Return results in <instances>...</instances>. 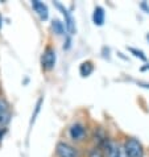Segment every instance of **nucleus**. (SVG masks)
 Instances as JSON below:
<instances>
[{"instance_id": "1", "label": "nucleus", "mask_w": 149, "mask_h": 157, "mask_svg": "<svg viewBox=\"0 0 149 157\" xmlns=\"http://www.w3.org/2000/svg\"><path fill=\"white\" fill-rule=\"evenodd\" d=\"M124 149L127 152V155H128V157H144L143 144L135 137L127 139L124 143Z\"/></svg>"}, {"instance_id": "2", "label": "nucleus", "mask_w": 149, "mask_h": 157, "mask_svg": "<svg viewBox=\"0 0 149 157\" xmlns=\"http://www.w3.org/2000/svg\"><path fill=\"white\" fill-rule=\"evenodd\" d=\"M41 66L44 70L50 71L55 66V52L52 48H46L41 56Z\"/></svg>"}, {"instance_id": "3", "label": "nucleus", "mask_w": 149, "mask_h": 157, "mask_svg": "<svg viewBox=\"0 0 149 157\" xmlns=\"http://www.w3.org/2000/svg\"><path fill=\"white\" fill-rule=\"evenodd\" d=\"M54 6L58 8V10L61 11V13H62V16L65 17V27H66L67 32L70 34H74L75 33V20H74L73 15L70 13L67 8H65L61 3H54Z\"/></svg>"}, {"instance_id": "4", "label": "nucleus", "mask_w": 149, "mask_h": 157, "mask_svg": "<svg viewBox=\"0 0 149 157\" xmlns=\"http://www.w3.org/2000/svg\"><path fill=\"white\" fill-rule=\"evenodd\" d=\"M55 152L58 157H79V153H78V151L75 148L65 141H59L57 144Z\"/></svg>"}, {"instance_id": "5", "label": "nucleus", "mask_w": 149, "mask_h": 157, "mask_svg": "<svg viewBox=\"0 0 149 157\" xmlns=\"http://www.w3.org/2000/svg\"><path fill=\"white\" fill-rule=\"evenodd\" d=\"M69 135H70V137H71V140H74V141H81V140H83L85 136H86V128H85V125L81 124V123L73 124L71 127H70V129H69Z\"/></svg>"}, {"instance_id": "6", "label": "nucleus", "mask_w": 149, "mask_h": 157, "mask_svg": "<svg viewBox=\"0 0 149 157\" xmlns=\"http://www.w3.org/2000/svg\"><path fill=\"white\" fill-rule=\"evenodd\" d=\"M32 7H33V10L36 11V13L40 16L41 20H46L48 19V16H49V11H48V7L42 2H40V0H33Z\"/></svg>"}, {"instance_id": "7", "label": "nucleus", "mask_w": 149, "mask_h": 157, "mask_svg": "<svg viewBox=\"0 0 149 157\" xmlns=\"http://www.w3.org/2000/svg\"><path fill=\"white\" fill-rule=\"evenodd\" d=\"M93 21L98 27H102L104 24V10L102 7H95L94 13H93Z\"/></svg>"}, {"instance_id": "8", "label": "nucleus", "mask_w": 149, "mask_h": 157, "mask_svg": "<svg viewBox=\"0 0 149 157\" xmlns=\"http://www.w3.org/2000/svg\"><path fill=\"white\" fill-rule=\"evenodd\" d=\"M93 71H94V65H93V62H90V61H86V62L81 63V66H79V74H81L83 78L89 77Z\"/></svg>"}, {"instance_id": "9", "label": "nucleus", "mask_w": 149, "mask_h": 157, "mask_svg": "<svg viewBox=\"0 0 149 157\" xmlns=\"http://www.w3.org/2000/svg\"><path fill=\"white\" fill-rule=\"evenodd\" d=\"M52 28H53V30H54V33L55 34H63L65 33V25H63V23H61L59 20H53L52 21Z\"/></svg>"}, {"instance_id": "10", "label": "nucleus", "mask_w": 149, "mask_h": 157, "mask_svg": "<svg viewBox=\"0 0 149 157\" xmlns=\"http://www.w3.org/2000/svg\"><path fill=\"white\" fill-rule=\"evenodd\" d=\"M87 157H106V155H104V152L102 151V148L94 147L89 151V156Z\"/></svg>"}, {"instance_id": "11", "label": "nucleus", "mask_w": 149, "mask_h": 157, "mask_svg": "<svg viewBox=\"0 0 149 157\" xmlns=\"http://www.w3.org/2000/svg\"><path fill=\"white\" fill-rule=\"evenodd\" d=\"M128 50L132 53L135 57H137V58H140L141 61H147V56L144 54V52L143 50H139V49H135V48H128Z\"/></svg>"}, {"instance_id": "12", "label": "nucleus", "mask_w": 149, "mask_h": 157, "mask_svg": "<svg viewBox=\"0 0 149 157\" xmlns=\"http://www.w3.org/2000/svg\"><path fill=\"white\" fill-rule=\"evenodd\" d=\"M11 119V115H10V112H3V114H0V127H4L8 121H10Z\"/></svg>"}, {"instance_id": "13", "label": "nucleus", "mask_w": 149, "mask_h": 157, "mask_svg": "<svg viewBox=\"0 0 149 157\" xmlns=\"http://www.w3.org/2000/svg\"><path fill=\"white\" fill-rule=\"evenodd\" d=\"M41 104H42V98L38 99V102H37V104H36V108H34V112H33V115H32V120H30V124L34 123V120H36L38 112H40V110H41Z\"/></svg>"}, {"instance_id": "14", "label": "nucleus", "mask_w": 149, "mask_h": 157, "mask_svg": "<svg viewBox=\"0 0 149 157\" xmlns=\"http://www.w3.org/2000/svg\"><path fill=\"white\" fill-rule=\"evenodd\" d=\"M8 111V104L6 100L0 99V114H3V112H7Z\"/></svg>"}, {"instance_id": "15", "label": "nucleus", "mask_w": 149, "mask_h": 157, "mask_svg": "<svg viewBox=\"0 0 149 157\" xmlns=\"http://www.w3.org/2000/svg\"><path fill=\"white\" fill-rule=\"evenodd\" d=\"M119 157H128V155H127V152L124 149V147L119 148Z\"/></svg>"}, {"instance_id": "16", "label": "nucleus", "mask_w": 149, "mask_h": 157, "mask_svg": "<svg viewBox=\"0 0 149 157\" xmlns=\"http://www.w3.org/2000/svg\"><path fill=\"white\" fill-rule=\"evenodd\" d=\"M6 133V129H2L0 128V141H2V139H3V135Z\"/></svg>"}, {"instance_id": "17", "label": "nucleus", "mask_w": 149, "mask_h": 157, "mask_svg": "<svg viewBox=\"0 0 149 157\" xmlns=\"http://www.w3.org/2000/svg\"><path fill=\"white\" fill-rule=\"evenodd\" d=\"M141 7L144 8V10H147V11H148V13H149V7L147 6V3H143V4H141Z\"/></svg>"}, {"instance_id": "18", "label": "nucleus", "mask_w": 149, "mask_h": 157, "mask_svg": "<svg viewBox=\"0 0 149 157\" xmlns=\"http://www.w3.org/2000/svg\"><path fill=\"white\" fill-rule=\"evenodd\" d=\"M141 70H143V71L149 70V65H145V66H143V67H141Z\"/></svg>"}, {"instance_id": "19", "label": "nucleus", "mask_w": 149, "mask_h": 157, "mask_svg": "<svg viewBox=\"0 0 149 157\" xmlns=\"http://www.w3.org/2000/svg\"><path fill=\"white\" fill-rule=\"evenodd\" d=\"M141 86H143V87H147V89H149V85H144V83H141Z\"/></svg>"}, {"instance_id": "20", "label": "nucleus", "mask_w": 149, "mask_h": 157, "mask_svg": "<svg viewBox=\"0 0 149 157\" xmlns=\"http://www.w3.org/2000/svg\"><path fill=\"white\" fill-rule=\"evenodd\" d=\"M0 28H2V16H0Z\"/></svg>"}, {"instance_id": "21", "label": "nucleus", "mask_w": 149, "mask_h": 157, "mask_svg": "<svg viewBox=\"0 0 149 157\" xmlns=\"http://www.w3.org/2000/svg\"><path fill=\"white\" fill-rule=\"evenodd\" d=\"M147 38H148V40H149V34H147Z\"/></svg>"}]
</instances>
